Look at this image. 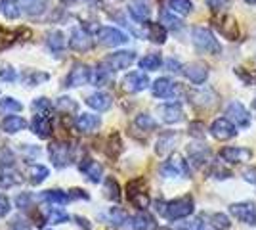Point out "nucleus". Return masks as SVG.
Wrapping results in <instances>:
<instances>
[{"label":"nucleus","mask_w":256,"mask_h":230,"mask_svg":"<svg viewBox=\"0 0 256 230\" xmlns=\"http://www.w3.org/2000/svg\"><path fill=\"white\" fill-rule=\"evenodd\" d=\"M136 127L142 129V131H155L157 129V121L151 117L150 113H140L138 117L134 119Z\"/></svg>","instance_id":"c03bdc74"},{"label":"nucleus","mask_w":256,"mask_h":230,"mask_svg":"<svg viewBox=\"0 0 256 230\" xmlns=\"http://www.w3.org/2000/svg\"><path fill=\"white\" fill-rule=\"evenodd\" d=\"M220 157L224 159L226 163L235 165V163H243L248 161L252 157V152L246 150V148H237V146H226L220 150Z\"/></svg>","instance_id":"ddd939ff"},{"label":"nucleus","mask_w":256,"mask_h":230,"mask_svg":"<svg viewBox=\"0 0 256 230\" xmlns=\"http://www.w3.org/2000/svg\"><path fill=\"white\" fill-rule=\"evenodd\" d=\"M134 62H136V54L130 52V50H118V52L109 54L106 60H104V64H106L111 71H122V69H128Z\"/></svg>","instance_id":"6e6552de"},{"label":"nucleus","mask_w":256,"mask_h":230,"mask_svg":"<svg viewBox=\"0 0 256 230\" xmlns=\"http://www.w3.org/2000/svg\"><path fill=\"white\" fill-rule=\"evenodd\" d=\"M226 115L235 127H248L250 125V115L241 102H230L226 108Z\"/></svg>","instance_id":"f8f14e48"},{"label":"nucleus","mask_w":256,"mask_h":230,"mask_svg":"<svg viewBox=\"0 0 256 230\" xmlns=\"http://www.w3.org/2000/svg\"><path fill=\"white\" fill-rule=\"evenodd\" d=\"M18 184H22V176L10 169H6V167H0V188L8 190V188H14Z\"/></svg>","instance_id":"7c9ffc66"},{"label":"nucleus","mask_w":256,"mask_h":230,"mask_svg":"<svg viewBox=\"0 0 256 230\" xmlns=\"http://www.w3.org/2000/svg\"><path fill=\"white\" fill-rule=\"evenodd\" d=\"M192 41H193V46L199 50V52H203V54H220V43L214 39V35L210 29H206V27H193L192 31Z\"/></svg>","instance_id":"f03ea898"},{"label":"nucleus","mask_w":256,"mask_h":230,"mask_svg":"<svg viewBox=\"0 0 256 230\" xmlns=\"http://www.w3.org/2000/svg\"><path fill=\"white\" fill-rule=\"evenodd\" d=\"M188 153H190V159H192V163L195 167H201L208 161V157H210V150L203 146V144H192L190 148H188Z\"/></svg>","instance_id":"a878e982"},{"label":"nucleus","mask_w":256,"mask_h":230,"mask_svg":"<svg viewBox=\"0 0 256 230\" xmlns=\"http://www.w3.org/2000/svg\"><path fill=\"white\" fill-rule=\"evenodd\" d=\"M146 35L151 43L155 44H164L166 43V27L162 23H153L148 22L146 23Z\"/></svg>","instance_id":"bb28decb"},{"label":"nucleus","mask_w":256,"mask_h":230,"mask_svg":"<svg viewBox=\"0 0 256 230\" xmlns=\"http://www.w3.org/2000/svg\"><path fill=\"white\" fill-rule=\"evenodd\" d=\"M20 79H22L23 85H27V87H38V85L46 83L50 79V75L46 71H40V69H25V71H22Z\"/></svg>","instance_id":"393cba45"},{"label":"nucleus","mask_w":256,"mask_h":230,"mask_svg":"<svg viewBox=\"0 0 256 230\" xmlns=\"http://www.w3.org/2000/svg\"><path fill=\"white\" fill-rule=\"evenodd\" d=\"M0 14L6 20H18L22 16V8L18 0H0Z\"/></svg>","instance_id":"2f4dec72"},{"label":"nucleus","mask_w":256,"mask_h":230,"mask_svg":"<svg viewBox=\"0 0 256 230\" xmlns=\"http://www.w3.org/2000/svg\"><path fill=\"white\" fill-rule=\"evenodd\" d=\"M48 155L52 159V165L58 169L69 167L75 159V148L69 142H52L48 146Z\"/></svg>","instance_id":"7ed1b4c3"},{"label":"nucleus","mask_w":256,"mask_h":230,"mask_svg":"<svg viewBox=\"0 0 256 230\" xmlns=\"http://www.w3.org/2000/svg\"><path fill=\"white\" fill-rule=\"evenodd\" d=\"M10 230H31V226H29V222H27V220L16 217V219L10 222Z\"/></svg>","instance_id":"4d7b16f0"},{"label":"nucleus","mask_w":256,"mask_h":230,"mask_svg":"<svg viewBox=\"0 0 256 230\" xmlns=\"http://www.w3.org/2000/svg\"><path fill=\"white\" fill-rule=\"evenodd\" d=\"M2 131L8 132V134H16V132L20 131H25V127H27V121L20 117V115H8V117H4L2 119Z\"/></svg>","instance_id":"cd10ccee"},{"label":"nucleus","mask_w":256,"mask_h":230,"mask_svg":"<svg viewBox=\"0 0 256 230\" xmlns=\"http://www.w3.org/2000/svg\"><path fill=\"white\" fill-rule=\"evenodd\" d=\"M176 142H178V132H162L155 142V152H157V155H166L174 150Z\"/></svg>","instance_id":"4be33fe9"},{"label":"nucleus","mask_w":256,"mask_h":230,"mask_svg":"<svg viewBox=\"0 0 256 230\" xmlns=\"http://www.w3.org/2000/svg\"><path fill=\"white\" fill-rule=\"evenodd\" d=\"M193 209H195V201L192 196H182L170 201H157V211L168 220L186 219L192 215Z\"/></svg>","instance_id":"f257e3e1"},{"label":"nucleus","mask_w":256,"mask_h":230,"mask_svg":"<svg viewBox=\"0 0 256 230\" xmlns=\"http://www.w3.org/2000/svg\"><path fill=\"white\" fill-rule=\"evenodd\" d=\"M128 201L138 209H146L150 205V194L146 190V182L144 178H136L132 182H128Z\"/></svg>","instance_id":"39448f33"},{"label":"nucleus","mask_w":256,"mask_h":230,"mask_svg":"<svg viewBox=\"0 0 256 230\" xmlns=\"http://www.w3.org/2000/svg\"><path fill=\"white\" fill-rule=\"evenodd\" d=\"M109 81H111V69L106 64L98 66L94 69V75H92V83L96 87H106V85H109Z\"/></svg>","instance_id":"e433bc0d"},{"label":"nucleus","mask_w":256,"mask_h":230,"mask_svg":"<svg viewBox=\"0 0 256 230\" xmlns=\"http://www.w3.org/2000/svg\"><path fill=\"white\" fill-rule=\"evenodd\" d=\"M78 171H80L90 182H94V184L102 182V178H104V165L94 161V159H90V157H86V159L80 161Z\"/></svg>","instance_id":"4468645a"},{"label":"nucleus","mask_w":256,"mask_h":230,"mask_svg":"<svg viewBox=\"0 0 256 230\" xmlns=\"http://www.w3.org/2000/svg\"><path fill=\"white\" fill-rule=\"evenodd\" d=\"M164 4L176 16H188L193 10L192 0H164Z\"/></svg>","instance_id":"473e14b6"},{"label":"nucleus","mask_w":256,"mask_h":230,"mask_svg":"<svg viewBox=\"0 0 256 230\" xmlns=\"http://www.w3.org/2000/svg\"><path fill=\"white\" fill-rule=\"evenodd\" d=\"M54 108L58 111H62V113H67V115H69V113H76V111H78V104H76L71 96H60V98L56 100Z\"/></svg>","instance_id":"f704fd0d"},{"label":"nucleus","mask_w":256,"mask_h":230,"mask_svg":"<svg viewBox=\"0 0 256 230\" xmlns=\"http://www.w3.org/2000/svg\"><path fill=\"white\" fill-rule=\"evenodd\" d=\"M104 192H106L107 199H111V201H118L120 199V190H118V184L115 178H106Z\"/></svg>","instance_id":"a18cd8bd"},{"label":"nucleus","mask_w":256,"mask_h":230,"mask_svg":"<svg viewBox=\"0 0 256 230\" xmlns=\"http://www.w3.org/2000/svg\"><path fill=\"white\" fill-rule=\"evenodd\" d=\"M159 230H170V228H159Z\"/></svg>","instance_id":"338daca9"},{"label":"nucleus","mask_w":256,"mask_h":230,"mask_svg":"<svg viewBox=\"0 0 256 230\" xmlns=\"http://www.w3.org/2000/svg\"><path fill=\"white\" fill-rule=\"evenodd\" d=\"M16 79H18V75H16V71H14L10 66L0 69V81H2V83H14Z\"/></svg>","instance_id":"8fccbe9b"},{"label":"nucleus","mask_w":256,"mask_h":230,"mask_svg":"<svg viewBox=\"0 0 256 230\" xmlns=\"http://www.w3.org/2000/svg\"><path fill=\"white\" fill-rule=\"evenodd\" d=\"M27 176H29V182H31L32 186H38V184H42L44 180L50 176V171L44 165H31L27 169Z\"/></svg>","instance_id":"c85d7f7f"},{"label":"nucleus","mask_w":256,"mask_h":230,"mask_svg":"<svg viewBox=\"0 0 256 230\" xmlns=\"http://www.w3.org/2000/svg\"><path fill=\"white\" fill-rule=\"evenodd\" d=\"M69 197H71V199H80V197H82V199H88V194H86L84 190H80V188H73V190H69Z\"/></svg>","instance_id":"bf43d9fd"},{"label":"nucleus","mask_w":256,"mask_h":230,"mask_svg":"<svg viewBox=\"0 0 256 230\" xmlns=\"http://www.w3.org/2000/svg\"><path fill=\"white\" fill-rule=\"evenodd\" d=\"M243 178L248 184H252L256 188V167H246L245 171H243Z\"/></svg>","instance_id":"6e6d98bb"},{"label":"nucleus","mask_w":256,"mask_h":230,"mask_svg":"<svg viewBox=\"0 0 256 230\" xmlns=\"http://www.w3.org/2000/svg\"><path fill=\"white\" fill-rule=\"evenodd\" d=\"M69 220V215H67V211L60 207H52L48 213H46V222H50V224H64Z\"/></svg>","instance_id":"37998d69"},{"label":"nucleus","mask_w":256,"mask_h":230,"mask_svg":"<svg viewBox=\"0 0 256 230\" xmlns=\"http://www.w3.org/2000/svg\"><path fill=\"white\" fill-rule=\"evenodd\" d=\"M151 92L157 98H170L176 92V83H172L170 79H166V77H160L151 85Z\"/></svg>","instance_id":"412c9836"},{"label":"nucleus","mask_w":256,"mask_h":230,"mask_svg":"<svg viewBox=\"0 0 256 230\" xmlns=\"http://www.w3.org/2000/svg\"><path fill=\"white\" fill-rule=\"evenodd\" d=\"M122 85H124V90H128V92H142V90L150 87V77L142 73V71H132L122 79Z\"/></svg>","instance_id":"2eb2a0df"},{"label":"nucleus","mask_w":256,"mask_h":230,"mask_svg":"<svg viewBox=\"0 0 256 230\" xmlns=\"http://www.w3.org/2000/svg\"><path fill=\"white\" fill-rule=\"evenodd\" d=\"M134 230H155V219L151 217L150 213H138L134 219H132V224H130Z\"/></svg>","instance_id":"72a5a7b5"},{"label":"nucleus","mask_w":256,"mask_h":230,"mask_svg":"<svg viewBox=\"0 0 256 230\" xmlns=\"http://www.w3.org/2000/svg\"><path fill=\"white\" fill-rule=\"evenodd\" d=\"M23 110V104L18 102L12 96H6V98L0 100V115H12V113H18V111Z\"/></svg>","instance_id":"4c0bfd02"},{"label":"nucleus","mask_w":256,"mask_h":230,"mask_svg":"<svg viewBox=\"0 0 256 230\" xmlns=\"http://www.w3.org/2000/svg\"><path fill=\"white\" fill-rule=\"evenodd\" d=\"M12 163H14L12 152L6 150V148H2V150H0V167H6V165H12Z\"/></svg>","instance_id":"5fc2aeb1"},{"label":"nucleus","mask_w":256,"mask_h":230,"mask_svg":"<svg viewBox=\"0 0 256 230\" xmlns=\"http://www.w3.org/2000/svg\"><path fill=\"white\" fill-rule=\"evenodd\" d=\"M184 75L192 81L193 85H203L208 77V67L204 66L203 62H192L188 66H184Z\"/></svg>","instance_id":"dca6fc26"},{"label":"nucleus","mask_w":256,"mask_h":230,"mask_svg":"<svg viewBox=\"0 0 256 230\" xmlns=\"http://www.w3.org/2000/svg\"><path fill=\"white\" fill-rule=\"evenodd\" d=\"M162 64V58L159 54H155V52H151V54H146L142 60H140V67L142 69H146V71H157Z\"/></svg>","instance_id":"ea45409f"},{"label":"nucleus","mask_w":256,"mask_h":230,"mask_svg":"<svg viewBox=\"0 0 256 230\" xmlns=\"http://www.w3.org/2000/svg\"><path fill=\"white\" fill-rule=\"evenodd\" d=\"M246 4H256V0H245Z\"/></svg>","instance_id":"69168bd1"},{"label":"nucleus","mask_w":256,"mask_h":230,"mask_svg":"<svg viewBox=\"0 0 256 230\" xmlns=\"http://www.w3.org/2000/svg\"><path fill=\"white\" fill-rule=\"evenodd\" d=\"M52 102L48 98H44V96H40V98H34L32 100V110H34V113H42V115H48L50 111H52Z\"/></svg>","instance_id":"49530a36"},{"label":"nucleus","mask_w":256,"mask_h":230,"mask_svg":"<svg viewBox=\"0 0 256 230\" xmlns=\"http://www.w3.org/2000/svg\"><path fill=\"white\" fill-rule=\"evenodd\" d=\"M84 102H86V106L92 108L94 111H107L111 108V104H113V100H111V96H109L107 92H94V94H90Z\"/></svg>","instance_id":"b1692460"},{"label":"nucleus","mask_w":256,"mask_h":230,"mask_svg":"<svg viewBox=\"0 0 256 230\" xmlns=\"http://www.w3.org/2000/svg\"><path fill=\"white\" fill-rule=\"evenodd\" d=\"M40 199L46 201V203H56V205H64L67 203L71 197H69V192H64V190H58V188H54V190H46L40 194Z\"/></svg>","instance_id":"c756f323"},{"label":"nucleus","mask_w":256,"mask_h":230,"mask_svg":"<svg viewBox=\"0 0 256 230\" xmlns=\"http://www.w3.org/2000/svg\"><path fill=\"white\" fill-rule=\"evenodd\" d=\"M164 66L168 67V71H174V73H178V71H180V67H182L176 60H166V62H164Z\"/></svg>","instance_id":"680f3d73"},{"label":"nucleus","mask_w":256,"mask_h":230,"mask_svg":"<svg viewBox=\"0 0 256 230\" xmlns=\"http://www.w3.org/2000/svg\"><path fill=\"white\" fill-rule=\"evenodd\" d=\"M230 213L245 224L256 226V203L254 201H239L230 205Z\"/></svg>","instance_id":"0eeeda50"},{"label":"nucleus","mask_w":256,"mask_h":230,"mask_svg":"<svg viewBox=\"0 0 256 230\" xmlns=\"http://www.w3.org/2000/svg\"><path fill=\"white\" fill-rule=\"evenodd\" d=\"M160 173L164 176H188L190 175V165L182 155L174 153L160 165Z\"/></svg>","instance_id":"1a4fd4ad"},{"label":"nucleus","mask_w":256,"mask_h":230,"mask_svg":"<svg viewBox=\"0 0 256 230\" xmlns=\"http://www.w3.org/2000/svg\"><path fill=\"white\" fill-rule=\"evenodd\" d=\"M252 111H254V113H256V98L252 100Z\"/></svg>","instance_id":"0e129e2a"},{"label":"nucleus","mask_w":256,"mask_h":230,"mask_svg":"<svg viewBox=\"0 0 256 230\" xmlns=\"http://www.w3.org/2000/svg\"><path fill=\"white\" fill-rule=\"evenodd\" d=\"M178 230H206V226H204V222L201 219H195V220H190V222L180 224Z\"/></svg>","instance_id":"603ef678"},{"label":"nucleus","mask_w":256,"mask_h":230,"mask_svg":"<svg viewBox=\"0 0 256 230\" xmlns=\"http://www.w3.org/2000/svg\"><path fill=\"white\" fill-rule=\"evenodd\" d=\"M216 27L218 31L224 35L228 41H237L239 39V23L235 22V18L232 16H224L216 22Z\"/></svg>","instance_id":"6ab92c4d"},{"label":"nucleus","mask_w":256,"mask_h":230,"mask_svg":"<svg viewBox=\"0 0 256 230\" xmlns=\"http://www.w3.org/2000/svg\"><path fill=\"white\" fill-rule=\"evenodd\" d=\"M204 2H206V6L212 12H220V10H226L232 0H204Z\"/></svg>","instance_id":"3c124183"},{"label":"nucleus","mask_w":256,"mask_h":230,"mask_svg":"<svg viewBox=\"0 0 256 230\" xmlns=\"http://www.w3.org/2000/svg\"><path fill=\"white\" fill-rule=\"evenodd\" d=\"M128 14H130V18H132L134 22L148 23L150 22V16H151V8L146 4V2L136 0V2H130V4H128Z\"/></svg>","instance_id":"5701e85b"},{"label":"nucleus","mask_w":256,"mask_h":230,"mask_svg":"<svg viewBox=\"0 0 256 230\" xmlns=\"http://www.w3.org/2000/svg\"><path fill=\"white\" fill-rule=\"evenodd\" d=\"M90 81H92V69H90V66L88 64H75V66L71 67L67 79H65V87H84Z\"/></svg>","instance_id":"423d86ee"},{"label":"nucleus","mask_w":256,"mask_h":230,"mask_svg":"<svg viewBox=\"0 0 256 230\" xmlns=\"http://www.w3.org/2000/svg\"><path fill=\"white\" fill-rule=\"evenodd\" d=\"M100 125H102V119L94 113H80L75 119V129L82 134H90V132L98 131Z\"/></svg>","instance_id":"f3484780"},{"label":"nucleus","mask_w":256,"mask_h":230,"mask_svg":"<svg viewBox=\"0 0 256 230\" xmlns=\"http://www.w3.org/2000/svg\"><path fill=\"white\" fill-rule=\"evenodd\" d=\"M8 213H10V199L4 196V194H0V219L4 215H8Z\"/></svg>","instance_id":"13d9d810"},{"label":"nucleus","mask_w":256,"mask_h":230,"mask_svg":"<svg viewBox=\"0 0 256 230\" xmlns=\"http://www.w3.org/2000/svg\"><path fill=\"white\" fill-rule=\"evenodd\" d=\"M208 222L214 230H230V226H232V220L224 213H212L208 217Z\"/></svg>","instance_id":"79ce46f5"},{"label":"nucleus","mask_w":256,"mask_h":230,"mask_svg":"<svg viewBox=\"0 0 256 230\" xmlns=\"http://www.w3.org/2000/svg\"><path fill=\"white\" fill-rule=\"evenodd\" d=\"M210 134L216 140L224 142V140H230V138H234L235 134H237V127L228 117H220V119H216L210 125Z\"/></svg>","instance_id":"9b49d317"},{"label":"nucleus","mask_w":256,"mask_h":230,"mask_svg":"<svg viewBox=\"0 0 256 230\" xmlns=\"http://www.w3.org/2000/svg\"><path fill=\"white\" fill-rule=\"evenodd\" d=\"M96 39L100 44H104V46H111V48H115V46H122V44L128 43V35L122 33L120 29L117 27H111V25H106V27H100L96 31Z\"/></svg>","instance_id":"20e7f679"},{"label":"nucleus","mask_w":256,"mask_h":230,"mask_svg":"<svg viewBox=\"0 0 256 230\" xmlns=\"http://www.w3.org/2000/svg\"><path fill=\"white\" fill-rule=\"evenodd\" d=\"M109 219H111V224H115V226H126V222L132 224V219L126 215V211H122L120 207H111Z\"/></svg>","instance_id":"a19ab883"},{"label":"nucleus","mask_w":256,"mask_h":230,"mask_svg":"<svg viewBox=\"0 0 256 230\" xmlns=\"http://www.w3.org/2000/svg\"><path fill=\"white\" fill-rule=\"evenodd\" d=\"M210 175H212L214 178H230L232 173H230L228 169H224V165L214 163L212 167H210Z\"/></svg>","instance_id":"09e8293b"},{"label":"nucleus","mask_w":256,"mask_h":230,"mask_svg":"<svg viewBox=\"0 0 256 230\" xmlns=\"http://www.w3.org/2000/svg\"><path fill=\"white\" fill-rule=\"evenodd\" d=\"M31 131L38 138H50V134H52V119H50V115L34 113V117L31 121Z\"/></svg>","instance_id":"a211bd4d"},{"label":"nucleus","mask_w":256,"mask_h":230,"mask_svg":"<svg viewBox=\"0 0 256 230\" xmlns=\"http://www.w3.org/2000/svg\"><path fill=\"white\" fill-rule=\"evenodd\" d=\"M190 134L195 138H203L204 136V125L203 123H192L190 125Z\"/></svg>","instance_id":"864d4df0"},{"label":"nucleus","mask_w":256,"mask_h":230,"mask_svg":"<svg viewBox=\"0 0 256 230\" xmlns=\"http://www.w3.org/2000/svg\"><path fill=\"white\" fill-rule=\"evenodd\" d=\"M16 203H18V207L23 209V211H29L32 207V196L31 194H20V196L16 197Z\"/></svg>","instance_id":"de8ad7c7"},{"label":"nucleus","mask_w":256,"mask_h":230,"mask_svg":"<svg viewBox=\"0 0 256 230\" xmlns=\"http://www.w3.org/2000/svg\"><path fill=\"white\" fill-rule=\"evenodd\" d=\"M159 115L160 119L168 123V125L184 121V110H182L180 104H162L159 108Z\"/></svg>","instance_id":"aec40b11"},{"label":"nucleus","mask_w":256,"mask_h":230,"mask_svg":"<svg viewBox=\"0 0 256 230\" xmlns=\"http://www.w3.org/2000/svg\"><path fill=\"white\" fill-rule=\"evenodd\" d=\"M46 46L52 50V52H60L65 48V35L62 31H52V33L46 35Z\"/></svg>","instance_id":"58836bf2"},{"label":"nucleus","mask_w":256,"mask_h":230,"mask_svg":"<svg viewBox=\"0 0 256 230\" xmlns=\"http://www.w3.org/2000/svg\"><path fill=\"white\" fill-rule=\"evenodd\" d=\"M94 46V39L88 35V31H84L82 27H75L71 35H69V48L75 50V52H80L84 54L88 50H92Z\"/></svg>","instance_id":"9d476101"},{"label":"nucleus","mask_w":256,"mask_h":230,"mask_svg":"<svg viewBox=\"0 0 256 230\" xmlns=\"http://www.w3.org/2000/svg\"><path fill=\"white\" fill-rule=\"evenodd\" d=\"M160 23L166 27V29H172V31H180L184 27L182 20H178L176 14H172L170 10H160Z\"/></svg>","instance_id":"c9c22d12"},{"label":"nucleus","mask_w":256,"mask_h":230,"mask_svg":"<svg viewBox=\"0 0 256 230\" xmlns=\"http://www.w3.org/2000/svg\"><path fill=\"white\" fill-rule=\"evenodd\" d=\"M73 219L76 220V224H78V226H82V228H84V230H92V226L88 224V220H86L84 217H78V215H75Z\"/></svg>","instance_id":"e2e57ef3"},{"label":"nucleus","mask_w":256,"mask_h":230,"mask_svg":"<svg viewBox=\"0 0 256 230\" xmlns=\"http://www.w3.org/2000/svg\"><path fill=\"white\" fill-rule=\"evenodd\" d=\"M42 10H44V2H32L27 12H29L31 16H34V14H42Z\"/></svg>","instance_id":"052dcab7"}]
</instances>
